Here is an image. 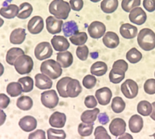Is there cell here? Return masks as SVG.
Listing matches in <instances>:
<instances>
[{"label": "cell", "instance_id": "6da1fadb", "mask_svg": "<svg viewBox=\"0 0 155 139\" xmlns=\"http://www.w3.org/2000/svg\"><path fill=\"white\" fill-rule=\"evenodd\" d=\"M137 43L144 51H152L155 48V33L149 28L142 29L137 36Z\"/></svg>", "mask_w": 155, "mask_h": 139}, {"label": "cell", "instance_id": "7a4b0ae2", "mask_svg": "<svg viewBox=\"0 0 155 139\" xmlns=\"http://www.w3.org/2000/svg\"><path fill=\"white\" fill-rule=\"evenodd\" d=\"M71 11L69 3L64 0H54L49 5V12L56 18L66 20Z\"/></svg>", "mask_w": 155, "mask_h": 139}, {"label": "cell", "instance_id": "3957f363", "mask_svg": "<svg viewBox=\"0 0 155 139\" xmlns=\"http://www.w3.org/2000/svg\"><path fill=\"white\" fill-rule=\"evenodd\" d=\"M40 70L41 73L53 80L58 78L62 74L63 70L60 64L52 59L43 62Z\"/></svg>", "mask_w": 155, "mask_h": 139}, {"label": "cell", "instance_id": "277c9868", "mask_svg": "<svg viewBox=\"0 0 155 139\" xmlns=\"http://www.w3.org/2000/svg\"><path fill=\"white\" fill-rule=\"evenodd\" d=\"M14 66L15 70L20 75L29 74L33 68V61L31 56L24 54L16 59Z\"/></svg>", "mask_w": 155, "mask_h": 139}, {"label": "cell", "instance_id": "5b68a950", "mask_svg": "<svg viewBox=\"0 0 155 139\" xmlns=\"http://www.w3.org/2000/svg\"><path fill=\"white\" fill-rule=\"evenodd\" d=\"M59 101V97L54 90L44 91L41 94V101L45 107L54 108L58 105Z\"/></svg>", "mask_w": 155, "mask_h": 139}, {"label": "cell", "instance_id": "8992f818", "mask_svg": "<svg viewBox=\"0 0 155 139\" xmlns=\"http://www.w3.org/2000/svg\"><path fill=\"white\" fill-rule=\"evenodd\" d=\"M138 85L132 79H127L122 84L121 90L127 98L134 99L137 97L138 93Z\"/></svg>", "mask_w": 155, "mask_h": 139}, {"label": "cell", "instance_id": "52a82bcc", "mask_svg": "<svg viewBox=\"0 0 155 139\" xmlns=\"http://www.w3.org/2000/svg\"><path fill=\"white\" fill-rule=\"evenodd\" d=\"M53 49L50 43L42 42L36 46L35 49V55L36 59L43 61L51 56Z\"/></svg>", "mask_w": 155, "mask_h": 139}, {"label": "cell", "instance_id": "ba28073f", "mask_svg": "<svg viewBox=\"0 0 155 139\" xmlns=\"http://www.w3.org/2000/svg\"><path fill=\"white\" fill-rule=\"evenodd\" d=\"M106 31L105 25L101 22L94 21L90 24L87 32L90 37L94 39H99L104 35Z\"/></svg>", "mask_w": 155, "mask_h": 139}, {"label": "cell", "instance_id": "9c48e42d", "mask_svg": "<svg viewBox=\"0 0 155 139\" xmlns=\"http://www.w3.org/2000/svg\"><path fill=\"white\" fill-rule=\"evenodd\" d=\"M130 22L134 24L140 25L146 22L147 15L141 7H135L131 10L129 15Z\"/></svg>", "mask_w": 155, "mask_h": 139}, {"label": "cell", "instance_id": "30bf717a", "mask_svg": "<svg viewBox=\"0 0 155 139\" xmlns=\"http://www.w3.org/2000/svg\"><path fill=\"white\" fill-rule=\"evenodd\" d=\"M126 128V123L122 118L114 119L109 126L110 133L116 137L121 136L125 133Z\"/></svg>", "mask_w": 155, "mask_h": 139}, {"label": "cell", "instance_id": "8fae6325", "mask_svg": "<svg viewBox=\"0 0 155 139\" xmlns=\"http://www.w3.org/2000/svg\"><path fill=\"white\" fill-rule=\"evenodd\" d=\"M113 94L109 88L104 87L96 90L95 97L98 103L102 106H106L110 103Z\"/></svg>", "mask_w": 155, "mask_h": 139}, {"label": "cell", "instance_id": "7c38bea8", "mask_svg": "<svg viewBox=\"0 0 155 139\" xmlns=\"http://www.w3.org/2000/svg\"><path fill=\"white\" fill-rule=\"evenodd\" d=\"M44 27L43 18L40 16H35L29 21L27 25L28 31L32 34H38L42 31Z\"/></svg>", "mask_w": 155, "mask_h": 139}, {"label": "cell", "instance_id": "4fadbf2b", "mask_svg": "<svg viewBox=\"0 0 155 139\" xmlns=\"http://www.w3.org/2000/svg\"><path fill=\"white\" fill-rule=\"evenodd\" d=\"M46 28L50 33L54 35L60 33L62 30L63 21L58 20L52 16L47 17L46 20Z\"/></svg>", "mask_w": 155, "mask_h": 139}, {"label": "cell", "instance_id": "5bb4252c", "mask_svg": "<svg viewBox=\"0 0 155 139\" xmlns=\"http://www.w3.org/2000/svg\"><path fill=\"white\" fill-rule=\"evenodd\" d=\"M37 120L34 117L26 116L22 118L19 122V126L23 131L31 132L36 129Z\"/></svg>", "mask_w": 155, "mask_h": 139}, {"label": "cell", "instance_id": "9a60e30c", "mask_svg": "<svg viewBox=\"0 0 155 139\" xmlns=\"http://www.w3.org/2000/svg\"><path fill=\"white\" fill-rule=\"evenodd\" d=\"M52 45L57 52H63L69 49L70 43L65 37L61 36H54L51 40Z\"/></svg>", "mask_w": 155, "mask_h": 139}, {"label": "cell", "instance_id": "2e32d148", "mask_svg": "<svg viewBox=\"0 0 155 139\" xmlns=\"http://www.w3.org/2000/svg\"><path fill=\"white\" fill-rule=\"evenodd\" d=\"M66 121V115L63 113L55 111L49 119L50 125L53 127L62 128L65 126Z\"/></svg>", "mask_w": 155, "mask_h": 139}, {"label": "cell", "instance_id": "e0dca14e", "mask_svg": "<svg viewBox=\"0 0 155 139\" xmlns=\"http://www.w3.org/2000/svg\"><path fill=\"white\" fill-rule=\"evenodd\" d=\"M82 91V87L78 80L72 78L68 82L66 86V93L69 97H76Z\"/></svg>", "mask_w": 155, "mask_h": 139}, {"label": "cell", "instance_id": "ac0fdd59", "mask_svg": "<svg viewBox=\"0 0 155 139\" xmlns=\"http://www.w3.org/2000/svg\"><path fill=\"white\" fill-rule=\"evenodd\" d=\"M137 27L129 23L123 24L120 28V34L125 39H134L137 35Z\"/></svg>", "mask_w": 155, "mask_h": 139}, {"label": "cell", "instance_id": "d6986e66", "mask_svg": "<svg viewBox=\"0 0 155 139\" xmlns=\"http://www.w3.org/2000/svg\"><path fill=\"white\" fill-rule=\"evenodd\" d=\"M103 43L107 47L111 49L116 48L120 41L118 35L113 32H107L103 38Z\"/></svg>", "mask_w": 155, "mask_h": 139}, {"label": "cell", "instance_id": "ffe728a7", "mask_svg": "<svg viewBox=\"0 0 155 139\" xmlns=\"http://www.w3.org/2000/svg\"><path fill=\"white\" fill-rule=\"evenodd\" d=\"M35 86L39 89H50L52 86L53 82L50 78L44 74H37L35 77Z\"/></svg>", "mask_w": 155, "mask_h": 139}, {"label": "cell", "instance_id": "44dd1931", "mask_svg": "<svg viewBox=\"0 0 155 139\" xmlns=\"http://www.w3.org/2000/svg\"><path fill=\"white\" fill-rule=\"evenodd\" d=\"M128 123L129 129L133 133H139L143 127V118L137 114L133 115L131 117Z\"/></svg>", "mask_w": 155, "mask_h": 139}, {"label": "cell", "instance_id": "7402d4cb", "mask_svg": "<svg viewBox=\"0 0 155 139\" xmlns=\"http://www.w3.org/2000/svg\"><path fill=\"white\" fill-rule=\"evenodd\" d=\"M57 61L64 68L70 67L73 63V56L69 51L61 52L57 53Z\"/></svg>", "mask_w": 155, "mask_h": 139}, {"label": "cell", "instance_id": "603a6c76", "mask_svg": "<svg viewBox=\"0 0 155 139\" xmlns=\"http://www.w3.org/2000/svg\"><path fill=\"white\" fill-rule=\"evenodd\" d=\"M26 35L25 30L24 29L19 28L15 29L10 35V42L13 44H21L25 40Z\"/></svg>", "mask_w": 155, "mask_h": 139}, {"label": "cell", "instance_id": "cb8c5ba5", "mask_svg": "<svg viewBox=\"0 0 155 139\" xmlns=\"http://www.w3.org/2000/svg\"><path fill=\"white\" fill-rule=\"evenodd\" d=\"M19 8L16 5L11 4L5 6L1 9V15L6 19H10L14 18L18 15Z\"/></svg>", "mask_w": 155, "mask_h": 139}, {"label": "cell", "instance_id": "d4e9b609", "mask_svg": "<svg viewBox=\"0 0 155 139\" xmlns=\"http://www.w3.org/2000/svg\"><path fill=\"white\" fill-rule=\"evenodd\" d=\"M125 72L119 67H113L109 74L110 82L115 84L120 83L124 79Z\"/></svg>", "mask_w": 155, "mask_h": 139}, {"label": "cell", "instance_id": "484cf974", "mask_svg": "<svg viewBox=\"0 0 155 139\" xmlns=\"http://www.w3.org/2000/svg\"><path fill=\"white\" fill-rule=\"evenodd\" d=\"M25 54L22 49L18 47H13L8 50L6 55V62L10 65L13 66L16 59Z\"/></svg>", "mask_w": 155, "mask_h": 139}, {"label": "cell", "instance_id": "4316f807", "mask_svg": "<svg viewBox=\"0 0 155 139\" xmlns=\"http://www.w3.org/2000/svg\"><path fill=\"white\" fill-rule=\"evenodd\" d=\"M99 112L100 110L97 108L93 110H86L81 115V121L85 123H94Z\"/></svg>", "mask_w": 155, "mask_h": 139}, {"label": "cell", "instance_id": "83f0119b", "mask_svg": "<svg viewBox=\"0 0 155 139\" xmlns=\"http://www.w3.org/2000/svg\"><path fill=\"white\" fill-rule=\"evenodd\" d=\"M107 71V65L103 62H96L92 65L90 68L91 74L97 76H104Z\"/></svg>", "mask_w": 155, "mask_h": 139}, {"label": "cell", "instance_id": "f1b7e54d", "mask_svg": "<svg viewBox=\"0 0 155 139\" xmlns=\"http://www.w3.org/2000/svg\"><path fill=\"white\" fill-rule=\"evenodd\" d=\"M118 0H103L101 3V9L105 13L111 14L117 9Z\"/></svg>", "mask_w": 155, "mask_h": 139}, {"label": "cell", "instance_id": "f546056e", "mask_svg": "<svg viewBox=\"0 0 155 139\" xmlns=\"http://www.w3.org/2000/svg\"><path fill=\"white\" fill-rule=\"evenodd\" d=\"M33 105L32 99L28 96H23L20 97L16 102L17 107L24 111L30 110L32 107Z\"/></svg>", "mask_w": 155, "mask_h": 139}, {"label": "cell", "instance_id": "4dcf8cb0", "mask_svg": "<svg viewBox=\"0 0 155 139\" xmlns=\"http://www.w3.org/2000/svg\"><path fill=\"white\" fill-rule=\"evenodd\" d=\"M63 31L65 36L70 37L78 32V26L74 21H69L64 24Z\"/></svg>", "mask_w": 155, "mask_h": 139}, {"label": "cell", "instance_id": "1f68e13d", "mask_svg": "<svg viewBox=\"0 0 155 139\" xmlns=\"http://www.w3.org/2000/svg\"><path fill=\"white\" fill-rule=\"evenodd\" d=\"M6 92L12 97H15L21 94L23 92L22 87L19 82H11L7 85Z\"/></svg>", "mask_w": 155, "mask_h": 139}, {"label": "cell", "instance_id": "d6a6232c", "mask_svg": "<svg viewBox=\"0 0 155 139\" xmlns=\"http://www.w3.org/2000/svg\"><path fill=\"white\" fill-rule=\"evenodd\" d=\"M19 12L17 17L19 19H27L30 17L33 12V7L31 4L24 2L19 6Z\"/></svg>", "mask_w": 155, "mask_h": 139}, {"label": "cell", "instance_id": "836d02e7", "mask_svg": "<svg viewBox=\"0 0 155 139\" xmlns=\"http://www.w3.org/2000/svg\"><path fill=\"white\" fill-rule=\"evenodd\" d=\"M137 112L144 117L149 116L152 113L153 106L147 100L140 101L137 107Z\"/></svg>", "mask_w": 155, "mask_h": 139}, {"label": "cell", "instance_id": "e575fe53", "mask_svg": "<svg viewBox=\"0 0 155 139\" xmlns=\"http://www.w3.org/2000/svg\"><path fill=\"white\" fill-rule=\"evenodd\" d=\"M71 79L70 77H64L60 79L57 82L56 88L60 97L63 98L69 97L66 93V86L68 82Z\"/></svg>", "mask_w": 155, "mask_h": 139}, {"label": "cell", "instance_id": "d590c367", "mask_svg": "<svg viewBox=\"0 0 155 139\" xmlns=\"http://www.w3.org/2000/svg\"><path fill=\"white\" fill-rule=\"evenodd\" d=\"M143 55L137 49L134 47L130 49L126 54L127 61L132 64H135L141 61Z\"/></svg>", "mask_w": 155, "mask_h": 139}, {"label": "cell", "instance_id": "8d00e7d4", "mask_svg": "<svg viewBox=\"0 0 155 139\" xmlns=\"http://www.w3.org/2000/svg\"><path fill=\"white\" fill-rule=\"evenodd\" d=\"M125 107V102L121 97H116L113 99L111 104V108L114 113H122Z\"/></svg>", "mask_w": 155, "mask_h": 139}, {"label": "cell", "instance_id": "74e56055", "mask_svg": "<svg viewBox=\"0 0 155 139\" xmlns=\"http://www.w3.org/2000/svg\"><path fill=\"white\" fill-rule=\"evenodd\" d=\"M87 40V34L85 32H78L70 38L71 42L76 46L83 45L86 42Z\"/></svg>", "mask_w": 155, "mask_h": 139}, {"label": "cell", "instance_id": "f35d334b", "mask_svg": "<svg viewBox=\"0 0 155 139\" xmlns=\"http://www.w3.org/2000/svg\"><path fill=\"white\" fill-rule=\"evenodd\" d=\"M93 123H81L78 125V134L82 137H88L90 136L93 132Z\"/></svg>", "mask_w": 155, "mask_h": 139}, {"label": "cell", "instance_id": "ab89813d", "mask_svg": "<svg viewBox=\"0 0 155 139\" xmlns=\"http://www.w3.org/2000/svg\"><path fill=\"white\" fill-rule=\"evenodd\" d=\"M18 82L23 85V92L28 93L31 92L34 87L33 80L31 77L25 76L18 80Z\"/></svg>", "mask_w": 155, "mask_h": 139}, {"label": "cell", "instance_id": "60d3db41", "mask_svg": "<svg viewBox=\"0 0 155 139\" xmlns=\"http://www.w3.org/2000/svg\"><path fill=\"white\" fill-rule=\"evenodd\" d=\"M141 2V0H123L121 6L125 12H129L134 8L140 5Z\"/></svg>", "mask_w": 155, "mask_h": 139}, {"label": "cell", "instance_id": "b9f144b4", "mask_svg": "<svg viewBox=\"0 0 155 139\" xmlns=\"http://www.w3.org/2000/svg\"><path fill=\"white\" fill-rule=\"evenodd\" d=\"M47 133L49 139H64L66 137V133L63 130L50 128L47 130Z\"/></svg>", "mask_w": 155, "mask_h": 139}, {"label": "cell", "instance_id": "7bdbcfd3", "mask_svg": "<svg viewBox=\"0 0 155 139\" xmlns=\"http://www.w3.org/2000/svg\"><path fill=\"white\" fill-rule=\"evenodd\" d=\"M83 86L87 89H91L95 86L97 83V79L95 77L91 75H87L83 80Z\"/></svg>", "mask_w": 155, "mask_h": 139}, {"label": "cell", "instance_id": "ee69618b", "mask_svg": "<svg viewBox=\"0 0 155 139\" xmlns=\"http://www.w3.org/2000/svg\"><path fill=\"white\" fill-rule=\"evenodd\" d=\"M94 135L96 139H111V137L105 128L102 126H98L95 130Z\"/></svg>", "mask_w": 155, "mask_h": 139}, {"label": "cell", "instance_id": "f6af8a7d", "mask_svg": "<svg viewBox=\"0 0 155 139\" xmlns=\"http://www.w3.org/2000/svg\"><path fill=\"white\" fill-rule=\"evenodd\" d=\"M76 53L77 57L80 60L86 61L87 59L89 53L88 47L86 45L78 46L76 49Z\"/></svg>", "mask_w": 155, "mask_h": 139}, {"label": "cell", "instance_id": "bcb514c9", "mask_svg": "<svg viewBox=\"0 0 155 139\" xmlns=\"http://www.w3.org/2000/svg\"><path fill=\"white\" fill-rule=\"evenodd\" d=\"M144 89L146 93L149 95L155 94V79H149L145 82Z\"/></svg>", "mask_w": 155, "mask_h": 139}, {"label": "cell", "instance_id": "7dc6e473", "mask_svg": "<svg viewBox=\"0 0 155 139\" xmlns=\"http://www.w3.org/2000/svg\"><path fill=\"white\" fill-rule=\"evenodd\" d=\"M84 104L88 108H94L97 105V101L94 96H88L85 99Z\"/></svg>", "mask_w": 155, "mask_h": 139}, {"label": "cell", "instance_id": "c3c4849f", "mask_svg": "<svg viewBox=\"0 0 155 139\" xmlns=\"http://www.w3.org/2000/svg\"><path fill=\"white\" fill-rule=\"evenodd\" d=\"M70 4L72 9L76 12L80 11L84 6L83 0H70Z\"/></svg>", "mask_w": 155, "mask_h": 139}, {"label": "cell", "instance_id": "681fc988", "mask_svg": "<svg viewBox=\"0 0 155 139\" xmlns=\"http://www.w3.org/2000/svg\"><path fill=\"white\" fill-rule=\"evenodd\" d=\"M143 6L149 12L155 11V0H143Z\"/></svg>", "mask_w": 155, "mask_h": 139}, {"label": "cell", "instance_id": "f907efd6", "mask_svg": "<svg viewBox=\"0 0 155 139\" xmlns=\"http://www.w3.org/2000/svg\"><path fill=\"white\" fill-rule=\"evenodd\" d=\"M28 139H46L45 132L42 130H37L35 132L31 133L28 137Z\"/></svg>", "mask_w": 155, "mask_h": 139}, {"label": "cell", "instance_id": "816d5d0a", "mask_svg": "<svg viewBox=\"0 0 155 139\" xmlns=\"http://www.w3.org/2000/svg\"><path fill=\"white\" fill-rule=\"evenodd\" d=\"M119 67L124 70L125 72L128 70V65L126 62L124 60H118L114 63L113 67Z\"/></svg>", "mask_w": 155, "mask_h": 139}, {"label": "cell", "instance_id": "f5cc1de1", "mask_svg": "<svg viewBox=\"0 0 155 139\" xmlns=\"http://www.w3.org/2000/svg\"><path fill=\"white\" fill-rule=\"evenodd\" d=\"M1 108L5 109L8 107L10 104V99L9 97H7L5 94H1Z\"/></svg>", "mask_w": 155, "mask_h": 139}, {"label": "cell", "instance_id": "db71d44e", "mask_svg": "<svg viewBox=\"0 0 155 139\" xmlns=\"http://www.w3.org/2000/svg\"><path fill=\"white\" fill-rule=\"evenodd\" d=\"M98 119L99 122L103 125H106L109 121V117L105 113H100L98 116Z\"/></svg>", "mask_w": 155, "mask_h": 139}, {"label": "cell", "instance_id": "11a10c76", "mask_svg": "<svg viewBox=\"0 0 155 139\" xmlns=\"http://www.w3.org/2000/svg\"><path fill=\"white\" fill-rule=\"evenodd\" d=\"M118 139H133V137L130 134L128 133H125L123 135H121V137H119Z\"/></svg>", "mask_w": 155, "mask_h": 139}, {"label": "cell", "instance_id": "9f6ffc18", "mask_svg": "<svg viewBox=\"0 0 155 139\" xmlns=\"http://www.w3.org/2000/svg\"><path fill=\"white\" fill-rule=\"evenodd\" d=\"M152 105L153 107V111L152 112V114H151L150 117L153 120H155V102H153L152 103Z\"/></svg>", "mask_w": 155, "mask_h": 139}, {"label": "cell", "instance_id": "6f0895ef", "mask_svg": "<svg viewBox=\"0 0 155 139\" xmlns=\"http://www.w3.org/2000/svg\"><path fill=\"white\" fill-rule=\"evenodd\" d=\"M91 56L93 59H96L97 57H98V53H91Z\"/></svg>", "mask_w": 155, "mask_h": 139}, {"label": "cell", "instance_id": "680465c9", "mask_svg": "<svg viewBox=\"0 0 155 139\" xmlns=\"http://www.w3.org/2000/svg\"><path fill=\"white\" fill-rule=\"evenodd\" d=\"M101 0H90V1H91V2L94 3L97 2H99Z\"/></svg>", "mask_w": 155, "mask_h": 139}, {"label": "cell", "instance_id": "91938a15", "mask_svg": "<svg viewBox=\"0 0 155 139\" xmlns=\"http://www.w3.org/2000/svg\"><path fill=\"white\" fill-rule=\"evenodd\" d=\"M5 1H7L8 2H11L12 1V0H5Z\"/></svg>", "mask_w": 155, "mask_h": 139}, {"label": "cell", "instance_id": "94428289", "mask_svg": "<svg viewBox=\"0 0 155 139\" xmlns=\"http://www.w3.org/2000/svg\"><path fill=\"white\" fill-rule=\"evenodd\" d=\"M152 137H153L154 138V139H155V133L153 134V136H152Z\"/></svg>", "mask_w": 155, "mask_h": 139}, {"label": "cell", "instance_id": "6125c7cd", "mask_svg": "<svg viewBox=\"0 0 155 139\" xmlns=\"http://www.w3.org/2000/svg\"></svg>", "mask_w": 155, "mask_h": 139}]
</instances>
